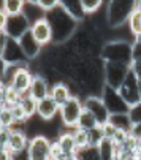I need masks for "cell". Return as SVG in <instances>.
Returning a JSON list of instances; mask_svg holds the SVG:
<instances>
[{
  "instance_id": "6da1fadb",
  "label": "cell",
  "mask_w": 141,
  "mask_h": 160,
  "mask_svg": "<svg viewBox=\"0 0 141 160\" xmlns=\"http://www.w3.org/2000/svg\"><path fill=\"white\" fill-rule=\"evenodd\" d=\"M46 19L53 29V44H65L73 38L81 22L67 13L62 7H57L46 13Z\"/></svg>"
},
{
  "instance_id": "7a4b0ae2",
  "label": "cell",
  "mask_w": 141,
  "mask_h": 160,
  "mask_svg": "<svg viewBox=\"0 0 141 160\" xmlns=\"http://www.w3.org/2000/svg\"><path fill=\"white\" fill-rule=\"evenodd\" d=\"M138 0H108L106 3V24L111 29H119L124 24H127V21L130 14L136 10Z\"/></svg>"
},
{
  "instance_id": "3957f363",
  "label": "cell",
  "mask_w": 141,
  "mask_h": 160,
  "mask_svg": "<svg viewBox=\"0 0 141 160\" xmlns=\"http://www.w3.org/2000/svg\"><path fill=\"white\" fill-rule=\"evenodd\" d=\"M100 59L103 62H113V63H132V41L127 40H109L105 41Z\"/></svg>"
},
{
  "instance_id": "277c9868",
  "label": "cell",
  "mask_w": 141,
  "mask_h": 160,
  "mask_svg": "<svg viewBox=\"0 0 141 160\" xmlns=\"http://www.w3.org/2000/svg\"><path fill=\"white\" fill-rule=\"evenodd\" d=\"M84 109V105H83V98L79 95H73L65 105L60 106V122L62 125L67 128V130H75L76 125H78V121H79V116Z\"/></svg>"
},
{
  "instance_id": "5b68a950",
  "label": "cell",
  "mask_w": 141,
  "mask_h": 160,
  "mask_svg": "<svg viewBox=\"0 0 141 160\" xmlns=\"http://www.w3.org/2000/svg\"><path fill=\"white\" fill-rule=\"evenodd\" d=\"M130 72V67L124 63H113V62H103V78L105 86H109L113 89H119L122 81Z\"/></svg>"
},
{
  "instance_id": "8992f818",
  "label": "cell",
  "mask_w": 141,
  "mask_h": 160,
  "mask_svg": "<svg viewBox=\"0 0 141 160\" xmlns=\"http://www.w3.org/2000/svg\"><path fill=\"white\" fill-rule=\"evenodd\" d=\"M51 140L46 135H33L27 146L30 160H49L51 158Z\"/></svg>"
},
{
  "instance_id": "52a82bcc",
  "label": "cell",
  "mask_w": 141,
  "mask_h": 160,
  "mask_svg": "<svg viewBox=\"0 0 141 160\" xmlns=\"http://www.w3.org/2000/svg\"><path fill=\"white\" fill-rule=\"evenodd\" d=\"M0 59H2L7 65H30L29 60L26 59L24 52H22L21 46H19V41L8 38L5 46L0 52Z\"/></svg>"
},
{
  "instance_id": "ba28073f",
  "label": "cell",
  "mask_w": 141,
  "mask_h": 160,
  "mask_svg": "<svg viewBox=\"0 0 141 160\" xmlns=\"http://www.w3.org/2000/svg\"><path fill=\"white\" fill-rule=\"evenodd\" d=\"M117 92H119V95L122 97V100L128 106H133V105L141 102V97H139V82L132 75V72H128V75L125 76V79L122 81L119 89H117Z\"/></svg>"
},
{
  "instance_id": "9c48e42d",
  "label": "cell",
  "mask_w": 141,
  "mask_h": 160,
  "mask_svg": "<svg viewBox=\"0 0 141 160\" xmlns=\"http://www.w3.org/2000/svg\"><path fill=\"white\" fill-rule=\"evenodd\" d=\"M83 105L87 111H90L93 116H95V119L98 121L100 127L103 124H106L109 121V116H111V112L109 109L106 108L103 98L100 95H89V97H84L83 98Z\"/></svg>"
},
{
  "instance_id": "30bf717a",
  "label": "cell",
  "mask_w": 141,
  "mask_h": 160,
  "mask_svg": "<svg viewBox=\"0 0 141 160\" xmlns=\"http://www.w3.org/2000/svg\"><path fill=\"white\" fill-rule=\"evenodd\" d=\"M32 79H33V73L30 70V65H19V67H16V70L10 79V84L18 92L24 95L29 92V89L32 86Z\"/></svg>"
},
{
  "instance_id": "8fae6325",
  "label": "cell",
  "mask_w": 141,
  "mask_h": 160,
  "mask_svg": "<svg viewBox=\"0 0 141 160\" xmlns=\"http://www.w3.org/2000/svg\"><path fill=\"white\" fill-rule=\"evenodd\" d=\"M100 97L103 98L106 108L109 109L111 114H117V112H128V105L122 100V97L119 95V92H117V89H113L109 86H105Z\"/></svg>"
},
{
  "instance_id": "7c38bea8",
  "label": "cell",
  "mask_w": 141,
  "mask_h": 160,
  "mask_svg": "<svg viewBox=\"0 0 141 160\" xmlns=\"http://www.w3.org/2000/svg\"><path fill=\"white\" fill-rule=\"evenodd\" d=\"M30 30V22L24 14H16V16H10L7 27H5V33L8 38L13 40H19L24 33H27Z\"/></svg>"
},
{
  "instance_id": "4fadbf2b",
  "label": "cell",
  "mask_w": 141,
  "mask_h": 160,
  "mask_svg": "<svg viewBox=\"0 0 141 160\" xmlns=\"http://www.w3.org/2000/svg\"><path fill=\"white\" fill-rule=\"evenodd\" d=\"M30 33L43 48L53 44V29H51V24L48 22V19H46V16L35 21L30 26Z\"/></svg>"
},
{
  "instance_id": "5bb4252c",
  "label": "cell",
  "mask_w": 141,
  "mask_h": 160,
  "mask_svg": "<svg viewBox=\"0 0 141 160\" xmlns=\"http://www.w3.org/2000/svg\"><path fill=\"white\" fill-rule=\"evenodd\" d=\"M18 41H19V46H21L22 52H24L26 59L29 60V63L35 62V60L41 56V52H43V46H41V44L33 38V35L30 33V30H29L27 33L22 35Z\"/></svg>"
},
{
  "instance_id": "9a60e30c",
  "label": "cell",
  "mask_w": 141,
  "mask_h": 160,
  "mask_svg": "<svg viewBox=\"0 0 141 160\" xmlns=\"http://www.w3.org/2000/svg\"><path fill=\"white\" fill-rule=\"evenodd\" d=\"M29 141H30V138L27 136V132L22 130L21 127H14V128L10 130L5 149L10 151V152H18V151H22V149H27Z\"/></svg>"
},
{
  "instance_id": "2e32d148",
  "label": "cell",
  "mask_w": 141,
  "mask_h": 160,
  "mask_svg": "<svg viewBox=\"0 0 141 160\" xmlns=\"http://www.w3.org/2000/svg\"><path fill=\"white\" fill-rule=\"evenodd\" d=\"M75 94L72 87H70V84L67 81H57V82H53L51 84V90H49V97L59 105H65L70 98H72Z\"/></svg>"
},
{
  "instance_id": "e0dca14e",
  "label": "cell",
  "mask_w": 141,
  "mask_h": 160,
  "mask_svg": "<svg viewBox=\"0 0 141 160\" xmlns=\"http://www.w3.org/2000/svg\"><path fill=\"white\" fill-rule=\"evenodd\" d=\"M60 111V106L48 95L46 98L40 100L38 102V106H37V116L44 121V122H51Z\"/></svg>"
},
{
  "instance_id": "ac0fdd59",
  "label": "cell",
  "mask_w": 141,
  "mask_h": 160,
  "mask_svg": "<svg viewBox=\"0 0 141 160\" xmlns=\"http://www.w3.org/2000/svg\"><path fill=\"white\" fill-rule=\"evenodd\" d=\"M49 90H51L49 81L44 76H41L40 73H33V79H32V86L29 89V94L37 102H40V100H43L49 95Z\"/></svg>"
},
{
  "instance_id": "d6986e66",
  "label": "cell",
  "mask_w": 141,
  "mask_h": 160,
  "mask_svg": "<svg viewBox=\"0 0 141 160\" xmlns=\"http://www.w3.org/2000/svg\"><path fill=\"white\" fill-rule=\"evenodd\" d=\"M56 141L60 146V151L63 154H76L78 152V148H76V143H75V136H73V130H67V132L59 133Z\"/></svg>"
},
{
  "instance_id": "ffe728a7",
  "label": "cell",
  "mask_w": 141,
  "mask_h": 160,
  "mask_svg": "<svg viewBox=\"0 0 141 160\" xmlns=\"http://www.w3.org/2000/svg\"><path fill=\"white\" fill-rule=\"evenodd\" d=\"M60 7L70 13L75 19H78L79 22H83L86 19V13L83 11V5H81V0H60Z\"/></svg>"
},
{
  "instance_id": "44dd1931",
  "label": "cell",
  "mask_w": 141,
  "mask_h": 160,
  "mask_svg": "<svg viewBox=\"0 0 141 160\" xmlns=\"http://www.w3.org/2000/svg\"><path fill=\"white\" fill-rule=\"evenodd\" d=\"M76 128H81V130H86V132H93V130L100 128V124L95 119V116L84 108L83 112H81V116H79V121H78Z\"/></svg>"
},
{
  "instance_id": "7402d4cb",
  "label": "cell",
  "mask_w": 141,
  "mask_h": 160,
  "mask_svg": "<svg viewBox=\"0 0 141 160\" xmlns=\"http://www.w3.org/2000/svg\"><path fill=\"white\" fill-rule=\"evenodd\" d=\"M73 136H75V143L78 151L79 149H86L89 146H93V140H92V132H86L81 128H75L73 130Z\"/></svg>"
},
{
  "instance_id": "603a6c76",
  "label": "cell",
  "mask_w": 141,
  "mask_h": 160,
  "mask_svg": "<svg viewBox=\"0 0 141 160\" xmlns=\"http://www.w3.org/2000/svg\"><path fill=\"white\" fill-rule=\"evenodd\" d=\"M109 122L117 127L119 130H125L130 132L132 130V121L128 118V112H117V114H111L109 116Z\"/></svg>"
},
{
  "instance_id": "cb8c5ba5",
  "label": "cell",
  "mask_w": 141,
  "mask_h": 160,
  "mask_svg": "<svg viewBox=\"0 0 141 160\" xmlns=\"http://www.w3.org/2000/svg\"><path fill=\"white\" fill-rule=\"evenodd\" d=\"M19 105H21L22 109L26 111V114H27V118H29V119H32L33 116H37V106H38V102H37L29 92L21 97Z\"/></svg>"
},
{
  "instance_id": "d4e9b609",
  "label": "cell",
  "mask_w": 141,
  "mask_h": 160,
  "mask_svg": "<svg viewBox=\"0 0 141 160\" xmlns=\"http://www.w3.org/2000/svg\"><path fill=\"white\" fill-rule=\"evenodd\" d=\"M26 7V0H3L2 3V10L8 14V16H16L24 11Z\"/></svg>"
},
{
  "instance_id": "484cf974",
  "label": "cell",
  "mask_w": 141,
  "mask_h": 160,
  "mask_svg": "<svg viewBox=\"0 0 141 160\" xmlns=\"http://www.w3.org/2000/svg\"><path fill=\"white\" fill-rule=\"evenodd\" d=\"M22 14L29 19L30 26L33 24L35 21H38V19H41V18L46 16V13H44L37 3H29V2H26V7H24V11H22Z\"/></svg>"
},
{
  "instance_id": "4316f807",
  "label": "cell",
  "mask_w": 141,
  "mask_h": 160,
  "mask_svg": "<svg viewBox=\"0 0 141 160\" xmlns=\"http://www.w3.org/2000/svg\"><path fill=\"white\" fill-rule=\"evenodd\" d=\"M127 27L130 30V33L133 35V38H139L141 37V11L139 10H135L128 21H127Z\"/></svg>"
},
{
  "instance_id": "83f0119b",
  "label": "cell",
  "mask_w": 141,
  "mask_h": 160,
  "mask_svg": "<svg viewBox=\"0 0 141 160\" xmlns=\"http://www.w3.org/2000/svg\"><path fill=\"white\" fill-rule=\"evenodd\" d=\"M0 127H3V128H14L16 127V121H14L13 111L10 106L0 108Z\"/></svg>"
},
{
  "instance_id": "f1b7e54d",
  "label": "cell",
  "mask_w": 141,
  "mask_h": 160,
  "mask_svg": "<svg viewBox=\"0 0 141 160\" xmlns=\"http://www.w3.org/2000/svg\"><path fill=\"white\" fill-rule=\"evenodd\" d=\"M21 97H22V94L21 92H18V90L11 86V84H7V87H5V98H7V106H14V105H19V102H21Z\"/></svg>"
},
{
  "instance_id": "f546056e",
  "label": "cell",
  "mask_w": 141,
  "mask_h": 160,
  "mask_svg": "<svg viewBox=\"0 0 141 160\" xmlns=\"http://www.w3.org/2000/svg\"><path fill=\"white\" fill-rule=\"evenodd\" d=\"M103 2H105V0H81L83 11L86 13V16L95 14V13L103 7Z\"/></svg>"
},
{
  "instance_id": "4dcf8cb0",
  "label": "cell",
  "mask_w": 141,
  "mask_h": 160,
  "mask_svg": "<svg viewBox=\"0 0 141 160\" xmlns=\"http://www.w3.org/2000/svg\"><path fill=\"white\" fill-rule=\"evenodd\" d=\"M11 111H13V116H14V121H16V127H18V125H24V124H27L29 118H27L26 111L21 108V105H14V106H11Z\"/></svg>"
},
{
  "instance_id": "1f68e13d",
  "label": "cell",
  "mask_w": 141,
  "mask_h": 160,
  "mask_svg": "<svg viewBox=\"0 0 141 160\" xmlns=\"http://www.w3.org/2000/svg\"><path fill=\"white\" fill-rule=\"evenodd\" d=\"M128 118L132 121V125L141 122V102L128 108Z\"/></svg>"
},
{
  "instance_id": "d6a6232c",
  "label": "cell",
  "mask_w": 141,
  "mask_h": 160,
  "mask_svg": "<svg viewBox=\"0 0 141 160\" xmlns=\"http://www.w3.org/2000/svg\"><path fill=\"white\" fill-rule=\"evenodd\" d=\"M132 62H141V37L132 41Z\"/></svg>"
},
{
  "instance_id": "836d02e7",
  "label": "cell",
  "mask_w": 141,
  "mask_h": 160,
  "mask_svg": "<svg viewBox=\"0 0 141 160\" xmlns=\"http://www.w3.org/2000/svg\"><path fill=\"white\" fill-rule=\"evenodd\" d=\"M37 5L44 11V13H48L57 7H60V0H37Z\"/></svg>"
},
{
  "instance_id": "e575fe53",
  "label": "cell",
  "mask_w": 141,
  "mask_h": 160,
  "mask_svg": "<svg viewBox=\"0 0 141 160\" xmlns=\"http://www.w3.org/2000/svg\"><path fill=\"white\" fill-rule=\"evenodd\" d=\"M100 130H102V135L105 136V138H113V136L116 135V132H117V127H114L109 121L106 122V124H103L102 127H100Z\"/></svg>"
},
{
  "instance_id": "d590c367",
  "label": "cell",
  "mask_w": 141,
  "mask_h": 160,
  "mask_svg": "<svg viewBox=\"0 0 141 160\" xmlns=\"http://www.w3.org/2000/svg\"><path fill=\"white\" fill-rule=\"evenodd\" d=\"M130 72L136 78V81L141 82V62H132L130 63Z\"/></svg>"
},
{
  "instance_id": "8d00e7d4",
  "label": "cell",
  "mask_w": 141,
  "mask_h": 160,
  "mask_svg": "<svg viewBox=\"0 0 141 160\" xmlns=\"http://www.w3.org/2000/svg\"><path fill=\"white\" fill-rule=\"evenodd\" d=\"M11 160H30L29 151L22 149V151H18V152H11Z\"/></svg>"
},
{
  "instance_id": "74e56055",
  "label": "cell",
  "mask_w": 141,
  "mask_h": 160,
  "mask_svg": "<svg viewBox=\"0 0 141 160\" xmlns=\"http://www.w3.org/2000/svg\"><path fill=\"white\" fill-rule=\"evenodd\" d=\"M60 154H62L60 146L57 144V141H53V143H51V160L59 158V157H60Z\"/></svg>"
},
{
  "instance_id": "f35d334b",
  "label": "cell",
  "mask_w": 141,
  "mask_h": 160,
  "mask_svg": "<svg viewBox=\"0 0 141 160\" xmlns=\"http://www.w3.org/2000/svg\"><path fill=\"white\" fill-rule=\"evenodd\" d=\"M8 14L0 8V32H5V27H7V22H8Z\"/></svg>"
},
{
  "instance_id": "ab89813d",
  "label": "cell",
  "mask_w": 141,
  "mask_h": 160,
  "mask_svg": "<svg viewBox=\"0 0 141 160\" xmlns=\"http://www.w3.org/2000/svg\"><path fill=\"white\" fill-rule=\"evenodd\" d=\"M5 87H7V84H5V82H0V108L7 106V98H5Z\"/></svg>"
},
{
  "instance_id": "60d3db41",
  "label": "cell",
  "mask_w": 141,
  "mask_h": 160,
  "mask_svg": "<svg viewBox=\"0 0 141 160\" xmlns=\"http://www.w3.org/2000/svg\"><path fill=\"white\" fill-rule=\"evenodd\" d=\"M130 135H132V136H135L136 140H138V138H141V122H139V124H135V125H132Z\"/></svg>"
},
{
  "instance_id": "b9f144b4",
  "label": "cell",
  "mask_w": 141,
  "mask_h": 160,
  "mask_svg": "<svg viewBox=\"0 0 141 160\" xmlns=\"http://www.w3.org/2000/svg\"><path fill=\"white\" fill-rule=\"evenodd\" d=\"M0 160H11V152L0 148Z\"/></svg>"
},
{
  "instance_id": "7bdbcfd3",
  "label": "cell",
  "mask_w": 141,
  "mask_h": 160,
  "mask_svg": "<svg viewBox=\"0 0 141 160\" xmlns=\"http://www.w3.org/2000/svg\"><path fill=\"white\" fill-rule=\"evenodd\" d=\"M136 10L141 11V0H138V5H136Z\"/></svg>"
},
{
  "instance_id": "ee69618b",
  "label": "cell",
  "mask_w": 141,
  "mask_h": 160,
  "mask_svg": "<svg viewBox=\"0 0 141 160\" xmlns=\"http://www.w3.org/2000/svg\"><path fill=\"white\" fill-rule=\"evenodd\" d=\"M139 97H141V82H139Z\"/></svg>"
},
{
  "instance_id": "f6af8a7d",
  "label": "cell",
  "mask_w": 141,
  "mask_h": 160,
  "mask_svg": "<svg viewBox=\"0 0 141 160\" xmlns=\"http://www.w3.org/2000/svg\"><path fill=\"white\" fill-rule=\"evenodd\" d=\"M2 3H3V0H0V8H2Z\"/></svg>"
},
{
  "instance_id": "bcb514c9",
  "label": "cell",
  "mask_w": 141,
  "mask_h": 160,
  "mask_svg": "<svg viewBox=\"0 0 141 160\" xmlns=\"http://www.w3.org/2000/svg\"><path fill=\"white\" fill-rule=\"evenodd\" d=\"M0 82H3V79H2V76H0Z\"/></svg>"
}]
</instances>
